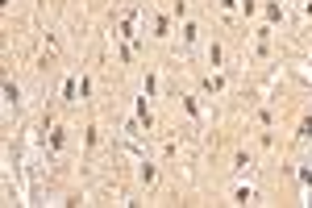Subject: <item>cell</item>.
I'll use <instances>...</instances> for the list:
<instances>
[{"instance_id": "cell-3", "label": "cell", "mask_w": 312, "mask_h": 208, "mask_svg": "<svg viewBox=\"0 0 312 208\" xmlns=\"http://www.w3.org/2000/svg\"><path fill=\"white\" fill-rule=\"evenodd\" d=\"M221 4H225V8H233V4H237V0H221Z\"/></svg>"}, {"instance_id": "cell-2", "label": "cell", "mask_w": 312, "mask_h": 208, "mask_svg": "<svg viewBox=\"0 0 312 208\" xmlns=\"http://www.w3.org/2000/svg\"><path fill=\"white\" fill-rule=\"evenodd\" d=\"M233 200H237V204H250V200H254V192H250V188H237V192H233Z\"/></svg>"}, {"instance_id": "cell-1", "label": "cell", "mask_w": 312, "mask_h": 208, "mask_svg": "<svg viewBox=\"0 0 312 208\" xmlns=\"http://www.w3.org/2000/svg\"><path fill=\"white\" fill-rule=\"evenodd\" d=\"M4 100H8V104H17V100H21V92H17V84H4Z\"/></svg>"}]
</instances>
